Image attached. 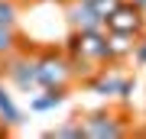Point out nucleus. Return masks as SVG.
Segmentation results:
<instances>
[{"label": "nucleus", "instance_id": "4468645a", "mask_svg": "<svg viewBox=\"0 0 146 139\" xmlns=\"http://www.w3.org/2000/svg\"><path fill=\"white\" fill-rule=\"evenodd\" d=\"M133 65H140V68H146V32H143V36L140 39H136V45H133Z\"/></svg>", "mask_w": 146, "mask_h": 139}, {"label": "nucleus", "instance_id": "1a4fd4ad", "mask_svg": "<svg viewBox=\"0 0 146 139\" xmlns=\"http://www.w3.org/2000/svg\"><path fill=\"white\" fill-rule=\"evenodd\" d=\"M23 123V110L13 103V94L7 91V84H3V78H0V126L10 133V129H16Z\"/></svg>", "mask_w": 146, "mask_h": 139}, {"label": "nucleus", "instance_id": "9b49d317", "mask_svg": "<svg viewBox=\"0 0 146 139\" xmlns=\"http://www.w3.org/2000/svg\"><path fill=\"white\" fill-rule=\"evenodd\" d=\"M13 49H20V32H16V26H0V58H7Z\"/></svg>", "mask_w": 146, "mask_h": 139}, {"label": "nucleus", "instance_id": "0eeeda50", "mask_svg": "<svg viewBox=\"0 0 146 139\" xmlns=\"http://www.w3.org/2000/svg\"><path fill=\"white\" fill-rule=\"evenodd\" d=\"M140 36H130V32H114V29H104V49H107V62H130L133 55V45Z\"/></svg>", "mask_w": 146, "mask_h": 139}, {"label": "nucleus", "instance_id": "ddd939ff", "mask_svg": "<svg viewBox=\"0 0 146 139\" xmlns=\"http://www.w3.org/2000/svg\"><path fill=\"white\" fill-rule=\"evenodd\" d=\"M117 3H120V0H94L91 7H94V13H98L101 20H107V16L117 10Z\"/></svg>", "mask_w": 146, "mask_h": 139}, {"label": "nucleus", "instance_id": "39448f33", "mask_svg": "<svg viewBox=\"0 0 146 139\" xmlns=\"http://www.w3.org/2000/svg\"><path fill=\"white\" fill-rule=\"evenodd\" d=\"M104 29L130 32V36H143V32H146V10H136L130 0H120L117 10L104 20Z\"/></svg>", "mask_w": 146, "mask_h": 139}, {"label": "nucleus", "instance_id": "423d86ee", "mask_svg": "<svg viewBox=\"0 0 146 139\" xmlns=\"http://www.w3.org/2000/svg\"><path fill=\"white\" fill-rule=\"evenodd\" d=\"M65 7V20H68V29L72 32H88V29H104V20L94 13V7L88 0H68Z\"/></svg>", "mask_w": 146, "mask_h": 139}, {"label": "nucleus", "instance_id": "f8f14e48", "mask_svg": "<svg viewBox=\"0 0 146 139\" xmlns=\"http://www.w3.org/2000/svg\"><path fill=\"white\" fill-rule=\"evenodd\" d=\"M20 20V0H0V26H16Z\"/></svg>", "mask_w": 146, "mask_h": 139}, {"label": "nucleus", "instance_id": "6e6552de", "mask_svg": "<svg viewBox=\"0 0 146 139\" xmlns=\"http://www.w3.org/2000/svg\"><path fill=\"white\" fill-rule=\"evenodd\" d=\"M68 100V88H42L29 97V110L33 113H49V110L62 107Z\"/></svg>", "mask_w": 146, "mask_h": 139}, {"label": "nucleus", "instance_id": "2eb2a0df", "mask_svg": "<svg viewBox=\"0 0 146 139\" xmlns=\"http://www.w3.org/2000/svg\"><path fill=\"white\" fill-rule=\"evenodd\" d=\"M130 3L136 7V10H146V0H130Z\"/></svg>", "mask_w": 146, "mask_h": 139}, {"label": "nucleus", "instance_id": "20e7f679", "mask_svg": "<svg viewBox=\"0 0 146 139\" xmlns=\"http://www.w3.org/2000/svg\"><path fill=\"white\" fill-rule=\"evenodd\" d=\"M0 78H3L7 84H13L20 94H26V97H33L39 88L36 81V62H33V49L23 45L20 39V49H13L7 58H0Z\"/></svg>", "mask_w": 146, "mask_h": 139}, {"label": "nucleus", "instance_id": "7ed1b4c3", "mask_svg": "<svg viewBox=\"0 0 146 139\" xmlns=\"http://www.w3.org/2000/svg\"><path fill=\"white\" fill-rule=\"evenodd\" d=\"M33 62H36V81L39 88H72L75 74L68 65V55L55 45L33 49Z\"/></svg>", "mask_w": 146, "mask_h": 139}, {"label": "nucleus", "instance_id": "dca6fc26", "mask_svg": "<svg viewBox=\"0 0 146 139\" xmlns=\"http://www.w3.org/2000/svg\"><path fill=\"white\" fill-rule=\"evenodd\" d=\"M49 3H68V0H49Z\"/></svg>", "mask_w": 146, "mask_h": 139}, {"label": "nucleus", "instance_id": "f257e3e1", "mask_svg": "<svg viewBox=\"0 0 146 139\" xmlns=\"http://www.w3.org/2000/svg\"><path fill=\"white\" fill-rule=\"evenodd\" d=\"M81 84H84L91 94H98V97L130 103L133 91H136V74L123 71V65H117V62H107V65H101L94 74H88Z\"/></svg>", "mask_w": 146, "mask_h": 139}, {"label": "nucleus", "instance_id": "f03ea898", "mask_svg": "<svg viewBox=\"0 0 146 139\" xmlns=\"http://www.w3.org/2000/svg\"><path fill=\"white\" fill-rule=\"evenodd\" d=\"M130 103H120V110H91V113H81V139H120L130 133Z\"/></svg>", "mask_w": 146, "mask_h": 139}, {"label": "nucleus", "instance_id": "9d476101", "mask_svg": "<svg viewBox=\"0 0 146 139\" xmlns=\"http://www.w3.org/2000/svg\"><path fill=\"white\" fill-rule=\"evenodd\" d=\"M46 136L49 139H81V123H78V117H68L62 123H55Z\"/></svg>", "mask_w": 146, "mask_h": 139}]
</instances>
